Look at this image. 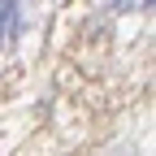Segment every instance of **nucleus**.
Instances as JSON below:
<instances>
[{
  "mask_svg": "<svg viewBox=\"0 0 156 156\" xmlns=\"http://www.w3.org/2000/svg\"><path fill=\"white\" fill-rule=\"evenodd\" d=\"M22 17H26L22 0H0V48H9L22 35Z\"/></svg>",
  "mask_w": 156,
  "mask_h": 156,
  "instance_id": "1",
  "label": "nucleus"
},
{
  "mask_svg": "<svg viewBox=\"0 0 156 156\" xmlns=\"http://www.w3.org/2000/svg\"><path fill=\"white\" fill-rule=\"evenodd\" d=\"M117 9H130V13H147L152 0H117Z\"/></svg>",
  "mask_w": 156,
  "mask_h": 156,
  "instance_id": "2",
  "label": "nucleus"
}]
</instances>
